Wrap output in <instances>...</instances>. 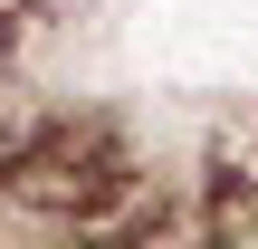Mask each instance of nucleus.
<instances>
[{
  "instance_id": "1",
  "label": "nucleus",
  "mask_w": 258,
  "mask_h": 249,
  "mask_svg": "<svg viewBox=\"0 0 258 249\" xmlns=\"http://www.w3.org/2000/svg\"><path fill=\"white\" fill-rule=\"evenodd\" d=\"M0 182H10L19 202H38V211H77V221H96L134 173H124V154H115L105 125H38V134L0 163Z\"/></svg>"
},
{
  "instance_id": "2",
  "label": "nucleus",
  "mask_w": 258,
  "mask_h": 249,
  "mask_svg": "<svg viewBox=\"0 0 258 249\" xmlns=\"http://www.w3.org/2000/svg\"><path fill=\"white\" fill-rule=\"evenodd\" d=\"M211 230L258 240V125L220 134V154H211Z\"/></svg>"
}]
</instances>
